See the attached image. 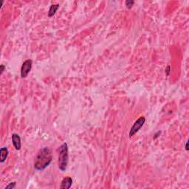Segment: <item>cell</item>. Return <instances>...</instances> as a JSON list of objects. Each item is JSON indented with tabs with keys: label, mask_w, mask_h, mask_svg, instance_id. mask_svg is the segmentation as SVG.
Here are the masks:
<instances>
[{
	"label": "cell",
	"mask_w": 189,
	"mask_h": 189,
	"mask_svg": "<svg viewBox=\"0 0 189 189\" xmlns=\"http://www.w3.org/2000/svg\"><path fill=\"white\" fill-rule=\"evenodd\" d=\"M53 159L51 151L48 147H44L38 151L34 162V168L38 171H43L49 166Z\"/></svg>",
	"instance_id": "cell-1"
},
{
	"label": "cell",
	"mask_w": 189,
	"mask_h": 189,
	"mask_svg": "<svg viewBox=\"0 0 189 189\" xmlns=\"http://www.w3.org/2000/svg\"><path fill=\"white\" fill-rule=\"evenodd\" d=\"M68 159V146L66 143H63L61 146L59 147V154H58V168L61 171H66L67 168Z\"/></svg>",
	"instance_id": "cell-2"
},
{
	"label": "cell",
	"mask_w": 189,
	"mask_h": 189,
	"mask_svg": "<svg viewBox=\"0 0 189 189\" xmlns=\"http://www.w3.org/2000/svg\"><path fill=\"white\" fill-rule=\"evenodd\" d=\"M145 121H146V118H145L144 117H140V118H139L134 123L131 128H130L129 134H128L129 137H131L132 136H134V134L143 127V124L145 123Z\"/></svg>",
	"instance_id": "cell-3"
},
{
	"label": "cell",
	"mask_w": 189,
	"mask_h": 189,
	"mask_svg": "<svg viewBox=\"0 0 189 189\" xmlns=\"http://www.w3.org/2000/svg\"><path fill=\"white\" fill-rule=\"evenodd\" d=\"M32 61L30 59L25 61L22 65V68H21V77L22 78H27L28 74L30 72L31 69H32Z\"/></svg>",
	"instance_id": "cell-4"
},
{
	"label": "cell",
	"mask_w": 189,
	"mask_h": 189,
	"mask_svg": "<svg viewBox=\"0 0 189 189\" xmlns=\"http://www.w3.org/2000/svg\"><path fill=\"white\" fill-rule=\"evenodd\" d=\"M12 142L15 149L16 150H20L22 147V143H21V137L19 134L16 133L12 134Z\"/></svg>",
	"instance_id": "cell-5"
},
{
	"label": "cell",
	"mask_w": 189,
	"mask_h": 189,
	"mask_svg": "<svg viewBox=\"0 0 189 189\" xmlns=\"http://www.w3.org/2000/svg\"><path fill=\"white\" fill-rule=\"evenodd\" d=\"M72 184V179L69 177H66L63 179L61 181L60 188L61 189H68L71 187Z\"/></svg>",
	"instance_id": "cell-6"
},
{
	"label": "cell",
	"mask_w": 189,
	"mask_h": 189,
	"mask_svg": "<svg viewBox=\"0 0 189 189\" xmlns=\"http://www.w3.org/2000/svg\"><path fill=\"white\" fill-rule=\"evenodd\" d=\"M9 151L7 147H2L0 149V162L1 163H3L4 161L7 159V156H8Z\"/></svg>",
	"instance_id": "cell-7"
},
{
	"label": "cell",
	"mask_w": 189,
	"mask_h": 189,
	"mask_svg": "<svg viewBox=\"0 0 189 189\" xmlns=\"http://www.w3.org/2000/svg\"><path fill=\"white\" fill-rule=\"evenodd\" d=\"M59 7V4H52L50 7V10H49L48 12V16L49 17H52L55 15V13H56L57 10Z\"/></svg>",
	"instance_id": "cell-8"
},
{
	"label": "cell",
	"mask_w": 189,
	"mask_h": 189,
	"mask_svg": "<svg viewBox=\"0 0 189 189\" xmlns=\"http://www.w3.org/2000/svg\"><path fill=\"white\" fill-rule=\"evenodd\" d=\"M134 3V1H126V6L128 9H130L131 8V7L133 6Z\"/></svg>",
	"instance_id": "cell-9"
},
{
	"label": "cell",
	"mask_w": 189,
	"mask_h": 189,
	"mask_svg": "<svg viewBox=\"0 0 189 189\" xmlns=\"http://www.w3.org/2000/svg\"><path fill=\"white\" fill-rule=\"evenodd\" d=\"M16 182H13V183H10V184L8 185H7L5 187V189H12V188H14L15 187H16Z\"/></svg>",
	"instance_id": "cell-10"
},
{
	"label": "cell",
	"mask_w": 189,
	"mask_h": 189,
	"mask_svg": "<svg viewBox=\"0 0 189 189\" xmlns=\"http://www.w3.org/2000/svg\"><path fill=\"white\" fill-rule=\"evenodd\" d=\"M4 69H5V66L3 64H1V66H0V74H1V75L3 73V72L4 71Z\"/></svg>",
	"instance_id": "cell-11"
},
{
	"label": "cell",
	"mask_w": 189,
	"mask_h": 189,
	"mask_svg": "<svg viewBox=\"0 0 189 189\" xmlns=\"http://www.w3.org/2000/svg\"><path fill=\"white\" fill-rule=\"evenodd\" d=\"M170 72H171V67H170V66H168L165 69V73H166L167 75H169Z\"/></svg>",
	"instance_id": "cell-12"
},
{
	"label": "cell",
	"mask_w": 189,
	"mask_h": 189,
	"mask_svg": "<svg viewBox=\"0 0 189 189\" xmlns=\"http://www.w3.org/2000/svg\"><path fill=\"white\" fill-rule=\"evenodd\" d=\"M188 142H186V144H185V150H186V151L188 150Z\"/></svg>",
	"instance_id": "cell-13"
}]
</instances>
